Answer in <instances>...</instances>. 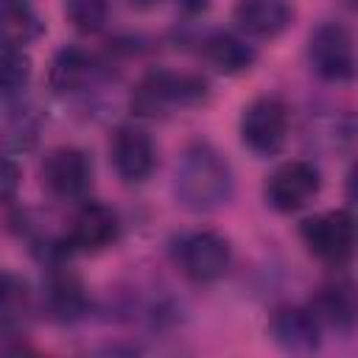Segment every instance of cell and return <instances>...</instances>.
<instances>
[{
    "instance_id": "obj_1",
    "label": "cell",
    "mask_w": 358,
    "mask_h": 358,
    "mask_svg": "<svg viewBox=\"0 0 358 358\" xmlns=\"http://www.w3.org/2000/svg\"><path fill=\"white\" fill-rule=\"evenodd\" d=\"M173 193L176 201L190 213H213L229 204L235 193V176L227 157L204 140L190 143L176 162Z\"/></svg>"
},
{
    "instance_id": "obj_2",
    "label": "cell",
    "mask_w": 358,
    "mask_h": 358,
    "mask_svg": "<svg viewBox=\"0 0 358 358\" xmlns=\"http://www.w3.org/2000/svg\"><path fill=\"white\" fill-rule=\"evenodd\" d=\"M210 84L199 73H179V70H151L145 73L129 98V109L137 117H168L179 109H193L207 103Z\"/></svg>"
},
{
    "instance_id": "obj_3",
    "label": "cell",
    "mask_w": 358,
    "mask_h": 358,
    "mask_svg": "<svg viewBox=\"0 0 358 358\" xmlns=\"http://www.w3.org/2000/svg\"><path fill=\"white\" fill-rule=\"evenodd\" d=\"M299 238L308 255L319 263L344 268L355 252V221L350 210H324L299 224Z\"/></svg>"
},
{
    "instance_id": "obj_4",
    "label": "cell",
    "mask_w": 358,
    "mask_h": 358,
    "mask_svg": "<svg viewBox=\"0 0 358 358\" xmlns=\"http://www.w3.org/2000/svg\"><path fill=\"white\" fill-rule=\"evenodd\" d=\"M291 129L288 103L277 95H257L241 112V143L257 157H274L282 151Z\"/></svg>"
},
{
    "instance_id": "obj_5",
    "label": "cell",
    "mask_w": 358,
    "mask_h": 358,
    "mask_svg": "<svg viewBox=\"0 0 358 358\" xmlns=\"http://www.w3.org/2000/svg\"><path fill=\"white\" fill-rule=\"evenodd\" d=\"M308 64L322 81L344 84L355 76V39L344 22H319L308 36Z\"/></svg>"
},
{
    "instance_id": "obj_6",
    "label": "cell",
    "mask_w": 358,
    "mask_h": 358,
    "mask_svg": "<svg viewBox=\"0 0 358 358\" xmlns=\"http://www.w3.org/2000/svg\"><path fill=\"white\" fill-rule=\"evenodd\" d=\"M173 260L190 282L207 285L227 274L232 260V246L215 229H193L176 241Z\"/></svg>"
},
{
    "instance_id": "obj_7",
    "label": "cell",
    "mask_w": 358,
    "mask_h": 358,
    "mask_svg": "<svg viewBox=\"0 0 358 358\" xmlns=\"http://www.w3.org/2000/svg\"><path fill=\"white\" fill-rule=\"evenodd\" d=\"M42 187L62 201H81L92 187V159L78 145H56L39 165Z\"/></svg>"
},
{
    "instance_id": "obj_8",
    "label": "cell",
    "mask_w": 358,
    "mask_h": 358,
    "mask_svg": "<svg viewBox=\"0 0 358 358\" xmlns=\"http://www.w3.org/2000/svg\"><path fill=\"white\" fill-rule=\"evenodd\" d=\"M120 238V218L117 213L92 199H81L76 213L70 215V224L62 235L67 255H98L109 249Z\"/></svg>"
},
{
    "instance_id": "obj_9",
    "label": "cell",
    "mask_w": 358,
    "mask_h": 358,
    "mask_svg": "<svg viewBox=\"0 0 358 358\" xmlns=\"http://www.w3.org/2000/svg\"><path fill=\"white\" fill-rule=\"evenodd\" d=\"M319 190H322V173L308 159H288L277 165L263 185L266 204L285 215L305 210L319 196Z\"/></svg>"
},
{
    "instance_id": "obj_10",
    "label": "cell",
    "mask_w": 358,
    "mask_h": 358,
    "mask_svg": "<svg viewBox=\"0 0 358 358\" xmlns=\"http://www.w3.org/2000/svg\"><path fill=\"white\" fill-rule=\"evenodd\" d=\"M109 162L126 185H140L157 171V143L143 126L123 123L112 131Z\"/></svg>"
},
{
    "instance_id": "obj_11",
    "label": "cell",
    "mask_w": 358,
    "mask_h": 358,
    "mask_svg": "<svg viewBox=\"0 0 358 358\" xmlns=\"http://www.w3.org/2000/svg\"><path fill=\"white\" fill-rule=\"evenodd\" d=\"M87 308H90V294L84 280L67 266L56 263L42 282V296H39L42 316L56 324H73L87 316Z\"/></svg>"
},
{
    "instance_id": "obj_12",
    "label": "cell",
    "mask_w": 358,
    "mask_h": 358,
    "mask_svg": "<svg viewBox=\"0 0 358 358\" xmlns=\"http://www.w3.org/2000/svg\"><path fill=\"white\" fill-rule=\"evenodd\" d=\"M268 333L280 350L294 355H308L322 344V324L308 305H280L268 319Z\"/></svg>"
},
{
    "instance_id": "obj_13",
    "label": "cell",
    "mask_w": 358,
    "mask_h": 358,
    "mask_svg": "<svg viewBox=\"0 0 358 358\" xmlns=\"http://www.w3.org/2000/svg\"><path fill=\"white\" fill-rule=\"evenodd\" d=\"M101 78V64L92 53L78 45H64L56 50L48 67V84L56 95H81Z\"/></svg>"
},
{
    "instance_id": "obj_14",
    "label": "cell",
    "mask_w": 358,
    "mask_h": 358,
    "mask_svg": "<svg viewBox=\"0 0 358 358\" xmlns=\"http://www.w3.org/2000/svg\"><path fill=\"white\" fill-rule=\"evenodd\" d=\"M294 14L291 0H235L232 6V22L241 34L255 39H274L285 34Z\"/></svg>"
},
{
    "instance_id": "obj_15",
    "label": "cell",
    "mask_w": 358,
    "mask_h": 358,
    "mask_svg": "<svg viewBox=\"0 0 358 358\" xmlns=\"http://www.w3.org/2000/svg\"><path fill=\"white\" fill-rule=\"evenodd\" d=\"M308 308L322 324V330L330 327L338 333H350L355 324V308H358L355 288L350 280H327L313 291Z\"/></svg>"
},
{
    "instance_id": "obj_16",
    "label": "cell",
    "mask_w": 358,
    "mask_h": 358,
    "mask_svg": "<svg viewBox=\"0 0 358 358\" xmlns=\"http://www.w3.org/2000/svg\"><path fill=\"white\" fill-rule=\"evenodd\" d=\"M199 53L221 76H241V73L252 70L255 62H257L255 45H249L243 36H238L232 31H213V34H207L201 39Z\"/></svg>"
},
{
    "instance_id": "obj_17",
    "label": "cell",
    "mask_w": 358,
    "mask_h": 358,
    "mask_svg": "<svg viewBox=\"0 0 358 358\" xmlns=\"http://www.w3.org/2000/svg\"><path fill=\"white\" fill-rule=\"evenodd\" d=\"M34 316V291L17 271L0 268V336H20Z\"/></svg>"
},
{
    "instance_id": "obj_18",
    "label": "cell",
    "mask_w": 358,
    "mask_h": 358,
    "mask_svg": "<svg viewBox=\"0 0 358 358\" xmlns=\"http://www.w3.org/2000/svg\"><path fill=\"white\" fill-rule=\"evenodd\" d=\"M45 34V20L31 0H0V45L25 48Z\"/></svg>"
},
{
    "instance_id": "obj_19",
    "label": "cell",
    "mask_w": 358,
    "mask_h": 358,
    "mask_svg": "<svg viewBox=\"0 0 358 358\" xmlns=\"http://www.w3.org/2000/svg\"><path fill=\"white\" fill-rule=\"evenodd\" d=\"M34 73V62L22 48L0 45V103H14Z\"/></svg>"
},
{
    "instance_id": "obj_20",
    "label": "cell",
    "mask_w": 358,
    "mask_h": 358,
    "mask_svg": "<svg viewBox=\"0 0 358 358\" xmlns=\"http://www.w3.org/2000/svg\"><path fill=\"white\" fill-rule=\"evenodd\" d=\"M112 0H64V17L78 34H98L109 22Z\"/></svg>"
},
{
    "instance_id": "obj_21",
    "label": "cell",
    "mask_w": 358,
    "mask_h": 358,
    "mask_svg": "<svg viewBox=\"0 0 358 358\" xmlns=\"http://www.w3.org/2000/svg\"><path fill=\"white\" fill-rule=\"evenodd\" d=\"M20 185H22V171H20L17 159H11L8 154L0 151V204L11 201L20 190Z\"/></svg>"
},
{
    "instance_id": "obj_22",
    "label": "cell",
    "mask_w": 358,
    "mask_h": 358,
    "mask_svg": "<svg viewBox=\"0 0 358 358\" xmlns=\"http://www.w3.org/2000/svg\"><path fill=\"white\" fill-rule=\"evenodd\" d=\"M176 8L185 14V17H199L210 8V0H176Z\"/></svg>"
},
{
    "instance_id": "obj_23",
    "label": "cell",
    "mask_w": 358,
    "mask_h": 358,
    "mask_svg": "<svg viewBox=\"0 0 358 358\" xmlns=\"http://www.w3.org/2000/svg\"><path fill=\"white\" fill-rule=\"evenodd\" d=\"M126 3H129L134 11H148V8H154L159 0H126Z\"/></svg>"
}]
</instances>
